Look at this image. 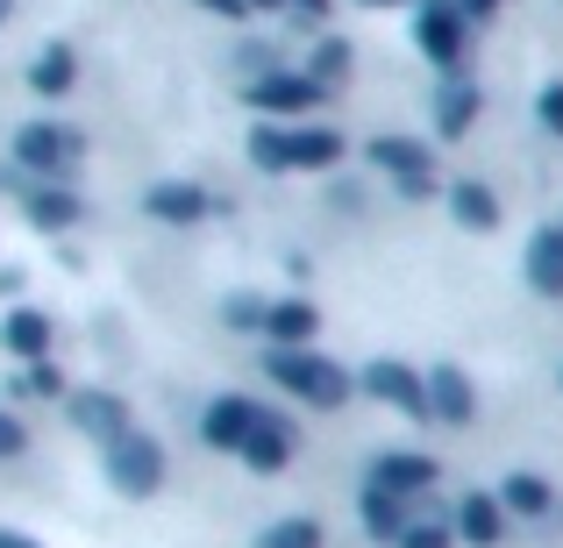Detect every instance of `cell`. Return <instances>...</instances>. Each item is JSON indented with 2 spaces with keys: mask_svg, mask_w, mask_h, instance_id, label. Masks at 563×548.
Masks as SVG:
<instances>
[{
  "mask_svg": "<svg viewBox=\"0 0 563 548\" xmlns=\"http://www.w3.org/2000/svg\"><path fill=\"white\" fill-rule=\"evenodd\" d=\"M292 8H300V14H329V0H292Z\"/></svg>",
  "mask_w": 563,
  "mask_h": 548,
  "instance_id": "e575fe53",
  "label": "cell"
},
{
  "mask_svg": "<svg viewBox=\"0 0 563 548\" xmlns=\"http://www.w3.org/2000/svg\"><path fill=\"white\" fill-rule=\"evenodd\" d=\"M528 292H542V300H563V228H536L528 235Z\"/></svg>",
  "mask_w": 563,
  "mask_h": 548,
  "instance_id": "9a60e30c",
  "label": "cell"
},
{
  "mask_svg": "<svg viewBox=\"0 0 563 548\" xmlns=\"http://www.w3.org/2000/svg\"><path fill=\"white\" fill-rule=\"evenodd\" d=\"M22 449H29V427L14 421L8 406H0V463H8V456H22Z\"/></svg>",
  "mask_w": 563,
  "mask_h": 548,
  "instance_id": "4dcf8cb0",
  "label": "cell"
},
{
  "mask_svg": "<svg viewBox=\"0 0 563 548\" xmlns=\"http://www.w3.org/2000/svg\"><path fill=\"white\" fill-rule=\"evenodd\" d=\"M8 157H14V171H29V179L65 186L71 171H79V157H86V136L65 128V122H22L14 143H8Z\"/></svg>",
  "mask_w": 563,
  "mask_h": 548,
  "instance_id": "7a4b0ae2",
  "label": "cell"
},
{
  "mask_svg": "<svg viewBox=\"0 0 563 548\" xmlns=\"http://www.w3.org/2000/svg\"><path fill=\"white\" fill-rule=\"evenodd\" d=\"M257 421H264V406H257V399L221 392L214 406L200 413V441H207V449H221V456H243V449H250V435H257Z\"/></svg>",
  "mask_w": 563,
  "mask_h": 548,
  "instance_id": "ba28073f",
  "label": "cell"
},
{
  "mask_svg": "<svg viewBox=\"0 0 563 548\" xmlns=\"http://www.w3.org/2000/svg\"><path fill=\"white\" fill-rule=\"evenodd\" d=\"M357 392H372L378 406L407 413V421H421V413H428V378H421V370H407L399 357H378V364L357 378Z\"/></svg>",
  "mask_w": 563,
  "mask_h": 548,
  "instance_id": "9c48e42d",
  "label": "cell"
},
{
  "mask_svg": "<svg viewBox=\"0 0 563 548\" xmlns=\"http://www.w3.org/2000/svg\"><path fill=\"white\" fill-rule=\"evenodd\" d=\"M471 122H478V86H471V79H442V93H435V128H442V143L471 136Z\"/></svg>",
  "mask_w": 563,
  "mask_h": 548,
  "instance_id": "ffe728a7",
  "label": "cell"
},
{
  "mask_svg": "<svg viewBox=\"0 0 563 548\" xmlns=\"http://www.w3.org/2000/svg\"><path fill=\"white\" fill-rule=\"evenodd\" d=\"M364 535L372 541H393L399 548V535H407V499L399 492H385V484H364Z\"/></svg>",
  "mask_w": 563,
  "mask_h": 548,
  "instance_id": "7402d4cb",
  "label": "cell"
},
{
  "mask_svg": "<svg viewBox=\"0 0 563 548\" xmlns=\"http://www.w3.org/2000/svg\"><path fill=\"white\" fill-rule=\"evenodd\" d=\"M65 413H71V427H79V435H93V441H100V449L129 435V399H122V392H100V384L71 392V399H65Z\"/></svg>",
  "mask_w": 563,
  "mask_h": 548,
  "instance_id": "30bf717a",
  "label": "cell"
},
{
  "mask_svg": "<svg viewBox=\"0 0 563 548\" xmlns=\"http://www.w3.org/2000/svg\"><path fill=\"white\" fill-rule=\"evenodd\" d=\"M108 484L122 499H157V492H165V449L129 427L122 441H108Z\"/></svg>",
  "mask_w": 563,
  "mask_h": 548,
  "instance_id": "5b68a950",
  "label": "cell"
},
{
  "mask_svg": "<svg viewBox=\"0 0 563 548\" xmlns=\"http://www.w3.org/2000/svg\"><path fill=\"white\" fill-rule=\"evenodd\" d=\"M257 8H292V0H250V14H257Z\"/></svg>",
  "mask_w": 563,
  "mask_h": 548,
  "instance_id": "d590c367",
  "label": "cell"
},
{
  "mask_svg": "<svg viewBox=\"0 0 563 548\" xmlns=\"http://www.w3.org/2000/svg\"><path fill=\"white\" fill-rule=\"evenodd\" d=\"M292 449H300L292 421H286V413H272V406H264V421H257V435H250L243 463L257 470V478H272V470H286V463H292Z\"/></svg>",
  "mask_w": 563,
  "mask_h": 548,
  "instance_id": "4fadbf2b",
  "label": "cell"
},
{
  "mask_svg": "<svg viewBox=\"0 0 563 548\" xmlns=\"http://www.w3.org/2000/svg\"><path fill=\"white\" fill-rule=\"evenodd\" d=\"M450 8L464 14V22H493V14H499V0H450Z\"/></svg>",
  "mask_w": 563,
  "mask_h": 548,
  "instance_id": "1f68e13d",
  "label": "cell"
},
{
  "mask_svg": "<svg viewBox=\"0 0 563 548\" xmlns=\"http://www.w3.org/2000/svg\"><path fill=\"white\" fill-rule=\"evenodd\" d=\"M350 143L321 122H257L250 128V165L257 171H335Z\"/></svg>",
  "mask_w": 563,
  "mask_h": 548,
  "instance_id": "6da1fadb",
  "label": "cell"
},
{
  "mask_svg": "<svg viewBox=\"0 0 563 548\" xmlns=\"http://www.w3.org/2000/svg\"><path fill=\"white\" fill-rule=\"evenodd\" d=\"M200 8H207V14H221V22H243L250 0H200Z\"/></svg>",
  "mask_w": 563,
  "mask_h": 548,
  "instance_id": "d6a6232c",
  "label": "cell"
},
{
  "mask_svg": "<svg viewBox=\"0 0 563 548\" xmlns=\"http://www.w3.org/2000/svg\"><path fill=\"white\" fill-rule=\"evenodd\" d=\"M450 541H456L450 521H428V527H407V535H399V548H450Z\"/></svg>",
  "mask_w": 563,
  "mask_h": 548,
  "instance_id": "83f0119b",
  "label": "cell"
},
{
  "mask_svg": "<svg viewBox=\"0 0 563 548\" xmlns=\"http://www.w3.org/2000/svg\"><path fill=\"white\" fill-rule=\"evenodd\" d=\"M51 314H36V306H14L8 321H0V349H8V357H22V364H43L51 357Z\"/></svg>",
  "mask_w": 563,
  "mask_h": 548,
  "instance_id": "ac0fdd59",
  "label": "cell"
},
{
  "mask_svg": "<svg viewBox=\"0 0 563 548\" xmlns=\"http://www.w3.org/2000/svg\"><path fill=\"white\" fill-rule=\"evenodd\" d=\"M8 392H14V399H57V392H65V378H57V364L43 357V364H22V370H14Z\"/></svg>",
  "mask_w": 563,
  "mask_h": 548,
  "instance_id": "484cf974",
  "label": "cell"
},
{
  "mask_svg": "<svg viewBox=\"0 0 563 548\" xmlns=\"http://www.w3.org/2000/svg\"><path fill=\"white\" fill-rule=\"evenodd\" d=\"M499 506L521 513V521H542V513L556 506V492H550V478H536V470H514V478L499 484Z\"/></svg>",
  "mask_w": 563,
  "mask_h": 548,
  "instance_id": "cb8c5ba5",
  "label": "cell"
},
{
  "mask_svg": "<svg viewBox=\"0 0 563 548\" xmlns=\"http://www.w3.org/2000/svg\"><path fill=\"white\" fill-rule=\"evenodd\" d=\"M257 548H321V521H272Z\"/></svg>",
  "mask_w": 563,
  "mask_h": 548,
  "instance_id": "4316f807",
  "label": "cell"
},
{
  "mask_svg": "<svg viewBox=\"0 0 563 548\" xmlns=\"http://www.w3.org/2000/svg\"><path fill=\"white\" fill-rule=\"evenodd\" d=\"M428 413L450 421V427H464L471 413H478V384H471L456 364H435V370H428Z\"/></svg>",
  "mask_w": 563,
  "mask_h": 548,
  "instance_id": "7c38bea8",
  "label": "cell"
},
{
  "mask_svg": "<svg viewBox=\"0 0 563 548\" xmlns=\"http://www.w3.org/2000/svg\"><path fill=\"white\" fill-rule=\"evenodd\" d=\"M357 8H407V0H357Z\"/></svg>",
  "mask_w": 563,
  "mask_h": 548,
  "instance_id": "8d00e7d4",
  "label": "cell"
},
{
  "mask_svg": "<svg viewBox=\"0 0 563 548\" xmlns=\"http://www.w3.org/2000/svg\"><path fill=\"white\" fill-rule=\"evenodd\" d=\"M364 157H372V165L407 192V200H428V192H435V150H428L421 136H372V143H364Z\"/></svg>",
  "mask_w": 563,
  "mask_h": 548,
  "instance_id": "8992f818",
  "label": "cell"
},
{
  "mask_svg": "<svg viewBox=\"0 0 563 548\" xmlns=\"http://www.w3.org/2000/svg\"><path fill=\"white\" fill-rule=\"evenodd\" d=\"M250 108H257L264 114V122H307V114H314L321 108V100H329V86H321V79H307V71H264V79H250Z\"/></svg>",
  "mask_w": 563,
  "mask_h": 548,
  "instance_id": "277c9868",
  "label": "cell"
},
{
  "mask_svg": "<svg viewBox=\"0 0 563 548\" xmlns=\"http://www.w3.org/2000/svg\"><path fill=\"white\" fill-rule=\"evenodd\" d=\"M143 214H151V221H172V228H192V221L214 214V192L192 186V179H157L151 192H143Z\"/></svg>",
  "mask_w": 563,
  "mask_h": 548,
  "instance_id": "8fae6325",
  "label": "cell"
},
{
  "mask_svg": "<svg viewBox=\"0 0 563 548\" xmlns=\"http://www.w3.org/2000/svg\"><path fill=\"white\" fill-rule=\"evenodd\" d=\"M507 521H514V513L499 506V492H464V499H456V535H464L471 548H499Z\"/></svg>",
  "mask_w": 563,
  "mask_h": 548,
  "instance_id": "5bb4252c",
  "label": "cell"
},
{
  "mask_svg": "<svg viewBox=\"0 0 563 548\" xmlns=\"http://www.w3.org/2000/svg\"><path fill=\"white\" fill-rule=\"evenodd\" d=\"M372 484H385V492H399V499H421V492H435V484H442V470L428 463V456L393 449V456H378V463H372Z\"/></svg>",
  "mask_w": 563,
  "mask_h": 548,
  "instance_id": "e0dca14e",
  "label": "cell"
},
{
  "mask_svg": "<svg viewBox=\"0 0 563 548\" xmlns=\"http://www.w3.org/2000/svg\"><path fill=\"white\" fill-rule=\"evenodd\" d=\"M413 51H421L435 71H464V57H471V22L450 8V0H428L421 22H413Z\"/></svg>",
  "mask_w": 563,
  "mask_h": 548,
  "instance_id": "52a82bcc",
  "label": "cell"
},
{
  "mask_svg": "<svg viewBox=\"0 0 563 548\" xmlns=\"http://www.w3.org/2000/svg\"><path fill=\"white\" fill-rule=\"evenodd\" d=\"M229 328L264 335V300H229Z\"/></svg>",
  "mask_w": 563,
  "mask_h": 548,
  "instance_id": "f546056e",
  "label": "cell"
},
{
  "mask_svg": "<svg viewBox=\"0 0 563 548\" xmlns=\"http://www.w3.org/2000/svg\"><path fill=\"white\" fill-rule=\"evenodd\" d=\"M29 86H36L43 100H65L71 86H79V57H71V43H43V57L29 65Z\"/></svg>",
  "mask_w": 563,
  "mask_h": 548,
  "instance_id": "603a6c76",
  "label": "cell"
},
{
  "mask_svg": "<svg viewBox=\"0 0 563 548\" xmlns=\"http://www.w3.org/2000/svg\"><path fill=\"white\" fill-rule=\"evenodd\" d=\"M8 14H14V0H0V22H8Z\"/></svg>",
  "mask_w": 563,
  "mask_h": 548,
  "instance_id": "74e56055",
  "label": "cell"
},
{
  "mask_svg": "<svg viewBox=\"0 0 563 548\" xmlns=\"http://www.w3.org/2000/svg\"><path fill=\"white\" fill-rule=\"evenodd\" d=\"M536 122L550 128V136H563V79H556V86H542V93H536Z\"/></svg>",
  "mask_w": 563,
  "mask_h": 548,
  "instance_id": "f1b7e54d",
  "label": "cell"
},
{
  "mask_svg": "<svg viewBox=\"0 0 563 548\" xmlns=\"http://www.w3.org/2000/svg\"><path fill=\"white\" fill-rule=\"evenodd\" d=\"M272 384H286L300 406H329V413L357 392V378L343 364H329L321 349H272Z\"/></svg>",
  "mask_w": 563,
  "mask_h": 548,
  "instance_id": "3957f363",
  "label": "cell"
},
{
  "mask_svg": "<svg viewBox=\"0 0 563 548\" xmlns=\"http://www.w3.org/2000/svg\"><path fill=\"white\" fill-rule=\"evenodd\" d=\"M450 214L464 221L471 235H493L499 221H507V206H499V192L485 179H464V186H450Z\"/></svg>",
  "mask_w": 563,
  "mask_h": 548,
  "instance_id": "d6986e66",
  "label": "cell"
},
{
  "mask_svg": "<svg viewBox=\"0 0 563 548\" xmlns=\"http://www.w3.org/2000/svg\"><path fill=\"white\" fill-rule=\"evenodd\" d=\"M22 214L36 221V228L57 235V228H71L86 206H79V192H71V186H29V192H22Z\"/></svg>",
  "mask_w": 563,
  "mask_h": 548,
  "instance_id": "44dd1931",
  "label": "cell"
},
{
  "mask_svg": "<svg viewBox=\"0 0 563 548\" xmlns=\"http://www.w3.org/2000/svg\"><path fill=\"white\" fill-rule=\"evenodd\" d=\"M350 65H357V57H350V43H343V36H321V43H314V65H307V79L343 86V79H350Z\"/></svg>",
  "mask_w": 563,
  "mask_h": 548,
  "instance_id": "d4e9b609",
  "label": "cell"
},
{
  "mask_svg": "<svg viewBox=\"0 0 563 548\" xmlns=\"http://www.w3.org/2000/svg\"><path fill=\"white\" fill-rule=\"evenodd\" d=\"M0 548H43L36 535H22V527H0Z\"/></svg>",
  "mask_w": 563,
  "mask_h": 548,
  "instance_id": "836d02e7",
  "label": "cell"
},
{
  "mask_svg": "<svg viewBox=\"0 0 563 548\" xmlns=\"http://www.w3.org/2000/svg\"><path fill=\"white\" fill-rule=\"evenodd\" d=\"M314 328H321L314 300H272V306H264V335H272V349H307Z\"/></svg>",
  "mask_w": 563,
  "mask_h": 548,
  "instance_id": "2e32d148",
  "label": "cell"
}]
</instances>
